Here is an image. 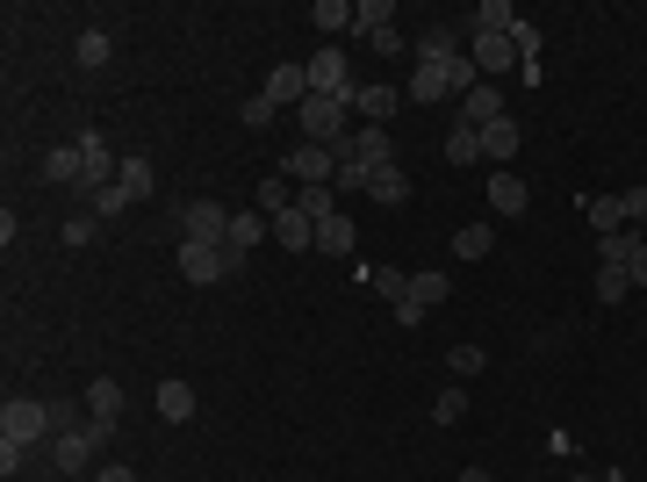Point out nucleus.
<instances>
[{
    "label": "nucleus",
    "instance_id": "f257e3e1",
    "mask_svg": "<svg viewBox=\"0 0 647 482\" xmlns=\"http://www.w3.org/2000/svg\"><path fill=\"white\" fill-rule=\"evenodd\" d=\"M58 411L51 403H36V397H8L0 403V439H8V447H36V439H58Z\"/></svg>",
    "mask_w": 647,
    "mask_h": 482
},
{
    "label": "nucleus",
    "instance_id": "f03ea898",
    "mask_svg": "<svg viewBox=\"0 0 647 482\" xmlns=\"http://www.w3.org/2000/svg\"><path fill=\"white\" fill-rule=\"evenodd\" d=\"M295 116H303V144H324V152H339V144H345V116H353V108H345V102H324V94H309Z\"/></svg>",
    "mask_w": 647,
    "mask_h": 482
},
{
    "label": "nucleus",
    "instance_id": "7ed1b4c3",
    "mask_svg": "<svg viewBox=\"0 0 647 482\" xmlns=\"http://www.w3.org/2000/svg\"><path fill=\"white\" fill-rule=\"evenodd\" d=\"M303 72H309V94H324V102H353V66H345V51H317Z\"/></svg>",
    "mask_w": 647,
    "mask_h": 482
},
{
    "label": "nucleus",
    "instance_id": "20e7f679",
    "mask_svg": "<svg viewBox=\"0 0 647 482\" xmlns=\"http://www.w3.org/2000/svg\"><path fill=\"white\" fill-rule=\"evenodd\" d=\"M281 173H289L295 188H331V173H339V152H324V144H295V152L281 158Z\"/></svg>",
    "mask_w": 647,
    "mask_h": 482
},
{
    "label": "nucleus",
    "instance_id": "39448f33",
    "mask_svg": "<svg viewBox=\"0 0 647 482\" xmlns=\"http://www.w3.org/2000/svg\"><path fill=\"white\" fill-rule=\"evenodd\" d=\"M231 267H238V259L223 252V245H195V238H180V274H188L195 289H209V281H223Z\"/></svg>",
    "mask_w": 647,
    "mask_h": 482
},
{
    "label": "nucleus",
    "instance_id": "423d86ee",
    "mask_svg": "<svg viewBox=\"0 0 647 482\" xmlns=\"http://www.w3.org/2000/svg\"><path fill=\"white\" fill-rule=\"evenodd\" d=\"M446 295H454V281H446L439 267H425V274H410V295H403V310H396V317H403V325H417L425 310H439Z\"/></svg>",
    "mask_w": 647,
    "mask_h": 482
},
{
    "label": "nucleus",
    "instance_id": "0eeeda50",
    "mask_svg": "<svg viewBox=\"0 0 647 482\" xmlns=\"http://www.w3.org/2000/svg\"><path fill=\"white\" fill-rule=\"evenodd\" d=\"M116 166H122V158L108 152V138H102V130H86V138H80V173H86V195H102L108 180H116Z\"/></svg>",
    "mask_w": 647,
    "mask_h": 482
},
{
    "label": "nucleus",
    "instance_id": "6e6552de",
    "mask_svg": "<svg viewBox=\"0 0 647 482\" xmlns=\"http://www.w3.org/2000/svg\"><path fill=\"white\" fill-rule=\"evenodd\" d=\"M116 425H122V389L102 375L94 389H86V432H94V439H108Z\"/></svg>",
    "mask_w": 647,
    "mask_h": 482
},
{
    "label": "nucleus",
    "instance_id": "1a4fd4ad",
    "mask_svg": "<svg viewBox=\"0 0 647 482\" xmlns=\"http://www.w3.org/2000/svg\"><path fill=\"white\" fill-rule=\"evenodd\" d=\"M339 158H360V166L375 173V166H396V144H389V130H381V122H367V130H353V138L339 144Z\"/></svg>",
    "mask_w": 647,
    "mask_h": 482
},
{
    "label": "nucleus",
    "instance_id": "9d476101",
    "mask_svg": "<svg viewBox=\"0 0 647 482\" xmlns=\"http://www.w3.org/2000/svg\"><path fill=\"white\" fill-rule=\"evenodd\" d=\"M259 94H267L273 108H303L309 102V72L303 66H273L267 80H259Z\"/></svg>",
    "mask_w": 647,
    "mask_h": 482
},
{
    "label": "nucleus",
    "instance_id": "9b49d317",
    "mask_svg": "<svg viewBox=\"0 0 647 482\" xmlns=\"http://www.w3.org/2000/svg\"><path fill=\"white\" fill-rule=\"evenodd\" d=\"M94 447H102V439H94L86 425H66V432L51 439V461L66 468V475H86V461H94Z\"/></svg>",
    "mask_w": 647,
    "mask_h": 482
},
{
    "label": "nucleus",
    "instance_id": "f8f14e48",
    "mask_svg": "<svg viewBox=\"0 0 647 482\" xmlns=\"http://www.w3.org/2000/svg\"><path fill=\"white\" fill-rule=\"evenodd\" d=\"M259 238H273V224L259 216V209H238V216H231V231H223V252H231V259L245 267V252H252Z\"/></svg>",
    "mask_w": 647,
    "mask_h": 482
},
{
    "label": "nucleus",
    "instance_id": "ddd939ff",
    "mask_svg": "<svg viewBox=\"0 0 647 482\" xmlns=\"http://www.w3.org/2000/svg\"><path fill=\"white\" fill-rule=\"evenodd\" d=\"M180 231H188L195 245H223V231H231V216H223L216 202H188V209H180Z\"/></svg>",
    "mask_w": 647,
    "mask_h": 482
},
{
    "label": "nucleus",
    "instance_id": "4468645a",
    "mask_svg": "<svg viewBox=\"0 0 647 482\" xmlns=\"http://www.w3.org/2000/svg\"><path fill=\"white\" fill-rule=\"evenodd\" d=\"M496 116H504V94H496L490 80H482L475 94H460V130H475V138H482V130H490Z\"/></svg>",
    "mask_w": 647,
    "mask_h": 482
},
{
    "label": "nucleus",
    "instance_id": "2eb2a0df",
    "mask_svg": "<svg viewBox=\"0 0 647 482\" xmlns=\"http://www.w3.org/2000/svg\"><path fill=\"white\" fill-rule=\"evenodd\" d=\"M518 144H526V130H518L511 116H496L490 130H482V158H496V173H504V166L518 158Z\"/></svg>",
    "mask_w": 647,
    "mask_h": 482
},
{
    "label": "nucleus",
    "instance_id": "dca6fc26",
    "mask_svg": "<svg viewBox=\"0 0 647 482\" xmlns=\"http://www.w3.org/2000/svg\"><path fill=\"white\" fill-rule=\"evenodd\" d=\"M526 202H532V188L518 180L511 166H504V173H490V209H496V216H526Z\"/></svg>",
    "mask_w": 647,
    "mask_h": 482
},
{
    "label": "nucleus",
    "instance_id": "f3484780",
    "mask_svg": "<svg viewBox=\"0 0 647 482\" xmlns=\"http://www.w3.org/2000/svg\"><path fill=\"white\" fill-rule=\"evenodd\" d=\"M252 209L267 216V224H273V216H289V209H295V180H289V173H267V180L252 188Z\"/></svg>",
    "mask_w": 647,
    "mask_h": 482
},
{
    "label": "nucleus",
    "instance_id": "a211bd4d",
    "mask_svg": "<svg viewBox=\"0 0 647 482\" xmlns=\"http://www.w3.org/2000/svg\"><path fill=\"white\" fill-rule=\"evenodd\" d=\"M116 188L130 195V202H144V195L158 188V166H152V158H144V152H130V158H122V166H116Z\"/></svg>",
    "mask_w": 647,
    "mask_h": 482
},
{
    "label": "nucleus",
    "instance_id": "6ab92c4d",
    "mask_svg": "<svg viewBox=\"0 0 647 482\" xmlns=\"http://www.w3.org/2000/svg\"><path fill=\"white\" fill-rule=\"evenodd\" d=\"M396 102H403V94H396V86H353V116H367V122H389L396 116Z\"/></svg>",
    "mask_w": 647,
    "mask_h": 482
},
{
    "label": "nucleus",
    "instance_id": "aec40b11",
    "mask_svg": "<svg viewBox=\"0 0 647 482\" xmlns=\"http://www.w3.org/2000/svg\"><path fill=\"white\" fill-rule=\"evenodd\" d=\"M273 245H289V252H317V224H309L303 209H289V216H273Z\"/></svg>",
    "mask_w": 647,
    "mask_h": 482
},
{
    "label": "nucleus",
    "instance_id": "412c9836",
    "mask_svg": "<svg viewBox=\"0 0 647 482\" xmlns=\"http://www.w3.org/2000/svg\"><path fill=\"white\" fill-rule=\"evenodd\" d=\"M446 94H460L454 72H446V66H417V80H410V102L432 108V102H446Z\"/></svg>",
    "mask_w": 647,
    "mask_h": 482
},
{
    "label": "nucleus",
    "instance_id": "4be33fe9",
    "mask_svg": "<svg viewBox=\"0 0 647 482\" xmlns=\"http://www.w3.org/2000/svg\"><path fill=\"white\" fill-rule=\"evenodd\" d=\"M468 58H475V72H511L518 66V44H511V36H475V51H468Z\"/></svg>",
    "mask_w": 647,
    "mask_h": 482
},
{
    "label": "nucleus",
    "instance_id": "5701e85b",
    "mask_svg": "<svg viewBox=\"0 0 647 482\" xmlns=\"http://www.w3.org/2000/svg\"><path fill=\"white\" fill-rule=\"evenodd\" d=\"M647 245V231H612V238H597V267H633V252Z\"/></svg>",
    "mask_w": 647,
    "mask_h": 482
},
{
    "label": "nucleus",
    "instance_id": "b1692460",
    "mask_svg": "<svg viewBox=\"0 0 647 482\" xmlns=\"http://www.w3.org/2000/svg\"><path fill=\"white\" fill-rule=\"evenodd\" d=\"M158 418H166V425H188V418H195V389L180 375L158 381Z\"/></svg>",
    "mask_w": 647,
    "mask_h": 482
},
{
    "label": "nucleus",
    "instance_id": "393cba45",
    "mask_svg": "<svg viewBox=\"0 0 647 482\" xmlns=\"http://www.w3.org/2000/svg\"><path fill=\"white\" fill-rule=\"evenodd\" d=\"M44 180H58V188L72 180V195H86V173H80V144H58V152L44 158Z\"/></svg>",
    "mask_w": 647,
    "mask_h": 482
},
{
    "label": "nucleus",
    "instance_id": "a878e982",
    "mask_svg": "<svg viewBox=\"0 0 647 482\" xmlns=\"http://www.w3.org/2000/svg\"><path fill=\"white\" fill-rule=\"evenodd\" d=\"M367 195H375L381 209L410 202V180H403V166H375V173H367Z\"/></svg>",
    "mask_w": 647,
    "mask_h": 482
},
{
    "label": "nucleus",
    "instance_id": "bb28decb",
    "mask_svg": "<svg viewBox=\"0 0 647 482\" xmlns=\"http://www.w3.org/2000/svg\"><path fill=\"white\" fill-rule=\"evenodd\" d=\"M496 252V231L490 224H460L454 231V259H468V267H475V259H490Z\"/></svg>",
    "mask_w": 647,
    "mask_h": 482
},
{
    "label": "nucleus",
    "instance_id": "cd10ccee",
    "mask_svg": "<svg viewBox=\"0 0 647 482\" xmlns=\"http://www.w3.org/2000/svg\"><path fill=\"white\" fill-rule=\"evenodd\" d=\"M460 58V36L454 30H425L417 36V66H454Z\"/></svg>",
    "mask_w": 647,
    "mask_h": 482
},
{
    "label": "nucleus",
    "instance_id": "c85d7f7f",
    "mask_svg": "<svg viewBox=\"0 0 647 482\" xmlns=\"http://www.w3.org/2000/svg\"><path fill=\"white\" fill-rule=\"evenodd\" d=\"M590 231H597V238L626 231V195H597V202H590Z\"/></svg>",
    "mask_w": 647,
    "mask_h": 482
},
{
    "label": "nucleus",
    "instance_id": "c756f323",
    "mask_svg": "<svg viewBox=\"0 0 647 482\" xmlns=\"http://www.w3.org/2000/svg\"><path fill=\"white\" fill-rule=\"evenodd\" d=\"M518 15H511V0H482L475 8V36H511Z\"/></svg>",
    "mask_w": 647,
    "mask_h": 482
},
{
    "label": "nucleus",
    "instance_id": "7c9ffc66",
    "mask_svg": "<svg viewBox=\"0 0 647 482\" xmlns=\"http://www.w3.org/2000/svg\"><path fill=\"white\" fill-rule=\"evenodd\" d=\"M108 51H116V44H108V30H80V44H72V58H80L86 72H102Z\"/></svg>",
    "mask_w": 647,
    "mask_h": 482
},
{
    "label": "nucleus",
    "instance_id": "2f4dec72",
    "mask_svg": "<svg viewBox=\"0 0 647 482\" xmlns=\"http://www.w3.org/2000/svg\"><path fill=\"white\" fill-rule=\"evenodd\" d=\"M367 289H375L381 303H396V310H403V295H410V274H403V267H375V274H367Z\"/></svg>",
    "mask_w": 647,
    "mask_h": 482
},
{
    "label": "nucleus",
    "instance_id": "473e14b6",
    "mask_svg": "<svg viewBox=\"0 0 647 482\" xmlns=\"http://www.w3.org/2000/svg\"><path fill=\"white\" fill-rule=\"evenodd\" d=\"M353 30H367V36L396 30V8H389V0H360V8H353Z\"/></svg>",
    "mask_w": 647,
    "mask_h": 482
},
{
    "label": "nucleus",
    "instance_id": "72a5a7b5",
    "mask_svg": "<svg viewBox=\"0 0 647 482\" xmlns=\"http://www.w3.org/2000/svg\"><path fill=\"white\" fill-rule=\"evenodd\" d=\"M309 22H317V30H353V0H317V8H309Z\"/></svg>",
    "mask_w": 647,
    "mask_h": 482
},
{
    "label": "nucleus",
    "instance_id": "f704fd0d",
    "mask_svg": "<svg viewBox=\"0 0 647 482\" xmlns=\"http://www.w3.org/2000/svg\"><path fill=\"white\" fill-rule=\"evenodd\" d=\"M317 252H353V224H345V216H324L317 224Z\"/></svg>",
    "mask_w": 647,
    "mask_h": 482
},
{
    "label": "nucleus",
    "instance_id": "c9c22d12",
    "mask_svg": "<svg viewBox=\"0 0 647 482\" xmlns=\"http://www.w3.org/2000/svg\"><path fill=\"white\" fill-rule=\"evenodd\" d=\"M626 295H633L626 267H597V303H626Z\"/></svg>",
    "mask_w": 647,
    "mask_h": 482
},
{
    "label": "nucleus",
    "instance_id": "e433bc0d",
    "mask_svg": "<svg viewBox=\"0 0 647 482\" xmlns=\"http://www.w3.org/2000/svg\"><path fill=\"white\" fill-rule=\"evenodd\" d=\"M446 367H454L460 381H475L482 367H490V353H482V345H454V353H446Z\"/></svg>",
    "mask_w": 647,
    "mask_h": 482
},
{
    "label": "nucleus",
    "instance_id": "4c0bfd02",
    "mask_svg": "<svg viewBox=\"0 0 647 482\" xmlns=\"http://www.w3.org/2000/svg\"><path fill=\"white\" fill-rule=\"evenodd\" d=\"M475 158H482L475 130H454V138H446V166H475Z\"/></svg>",
    "mask_w": 647,
    "mask_h": 482
},
{
    "label": "nucleus",
    "instance_id": "58836bf2",
    "mask_svg": "<svg viewBox=\"0 0 647 482\" xmlns=\"http://www.w3.org/2000/svg\"><path fill=\"white\" fill-rule=\"evenodd\" d=\"M460 418H468V397H460V389H439V397H432V425H460Z\"/></svg>",
    "mask_w": 647,
    "mask_h": 482
},
{
    "label": "nucleus",
    "instance_id": "ea45409f",
    "mask_svg": "<svg viewBox=\"0 0 647 482\" xmlns=\"http://www.w3.org/2000/svg\"><path fill=\"white\" fill-rule=\"evenodd\" d=\"M331 188H339V195H367V166H360V158H339Z\"/></svg>",
    "mask_w": 647,
    "mask_h": 482
},
{
    "label": "nucleus",
    "instance_id": "a19ab883",
    "mask_svg": "<svg viewBox=\"0 0 647 482\" xmlns=\"http://www.w3.org/2000/svg\"><path fill=\"white\" fill-rule=\"evenodd\" d=\"M94 231H102V216H94V209H86V216H66V245H72V252H80V245H94Z\"/></svg>",
    "mask_w": 647,
    "mask_h": 482
},
{
    "label": "nucleus",
    "instance_id": "79ce46f5",
    "mask_svg": "<svg viewBox=\"0 0 647 482\" xmlns=\"http://www.w3.org/2000/svg\"><path fill=\"white\" fill-rule=\"evenodd\" d=\"M273 116H281V108H273L267 94H245V130H267Z\"/></svg>",
    "mask_w": 647,
    "mask_h": 482
},
{
    "label": "nucleus",
    "instance_id": "37998d69",
    "mask_svg": "<svg viewBox=\"0 0 647 482\" xmlns=\"http://www.w3.org/2000/svg\"><path fill=\"white\" fill-rule=\"evenodd\" d=\"M122 202H130V195H122V188H116V180H108V188H102V195H94V216H122Z\"/></svg>",
    "mask_w": 647,
    "mask_h": 482
},
{
    "label": "nucleus",
    "instance_id": "c03bdc74",
    "mask_svg": "<svg viewBox=\"0 0 647 482\" xmlns=\"http://www.w3.org/2000/svg\"><path fill=\"white\" fill-rule=\"evenodd\" d=\"M22 461H30V447H8V439H0V475L15 482V468H22Z\"/></svg>",
    "mask_w": 647,
    "mask_h": 482
},
{
    "label": "nucleus",
    "instance_id": "a18cd8bd",
    "mask_svg": "<svg viewBox=\"0 0 647 482\" xmlns=\"http://www.w3.org/2000/svg\"><path fill=\"white\" fill-rule=\"evenodd\" d=\"M626 224H647V188H633V195H626Z\"/></svg>",
    "mask_w": 647,
    "mask_h": 482
},
{
    "label": "nucleus",
    "instance_id": "49530a36",
    "mask_svg": "<svg viewBox=\"0 0 647 482\" xmlns=\"http://www.w3.org/2000/svg\"><path fill=\"white\" fill-rule=\"evenodd\" d=\"M626 281H633V289H647V245H640V252H633V267H626Z\"/></svg>",
    "mask_w": 647,
    "mask_h": 482
},
{
    "label": "nucleus",
    "instance_id": "de8ad7c7",
    "mask_svg": "<svg viewBox=\"0 0 647 482\" xmlns=\"http://www.w3.org/2000/svg\"><path fill=\"white\" fill-rule=\"evenodd\" d=\"M94 482H137V475H130V468H102V475H94Z\"/></svg>",
    "mask_w": 647,
    "mask_h": 482
},
{
    "label": "nucleus",
    "instance_id": "09e8293b",
    "mask_svg": "<svg viewBox=\"0 0 647 482\" xmlns=\"http://www.w3.org/2000/svg\"><path fill=\"white\" fill-rule=\"evenodd\" d=\"M468 482H496V475H475V468H468Z\"/></svg>",
    "mask_w": 647,
    "mask_h": 482
},
{
    "label": "nucleus",
    "instance_id": "8fccbe9b",
    "mask_svg": "<svg viewBox=\"0 0 647 482\" xmlns=\"http://www.w3.org/2000/svg\"><path fill=\"white\" fill-rule=\"evenodd\" d=\"M568 482H604V475H568Z\"/></svg>",
    "mask_w": 647,
    "mask_h": 482
}]
</instances>
